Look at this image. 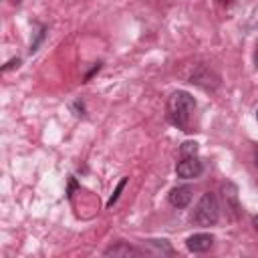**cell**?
I'll return each instance as SVG.
<instances>
[{"label": "cell", "mask_w": 258, "mask_h": 258, "mask_svg": "<svg viewBox=\"0 0 258 258\" xmlns=\"http://www.w3.org/2000/svg\"><path fill=\"white\" fill-rule=\"evenodd\" d=\"M103 258H145V256L135 246H131L127 242H117L105 250Z\"/></svg>", "instance_id": "obj_4"}, {"label": "cell", "mask_w": 258, "mask_h": 258, "mask_svg": "<svg viewBox=\"0 0 258 258\" xmlns=\"http://www.w3.org/2000/svg\"><path fill=\"white\" fill-rule=\"evenodd\" d=\"M179 155H181V157H196V155H198V143H196V141H185V143H181Z\"/></svg>", "instance_id": "obj_8"}, {"label": "cell", "mask_w": 258, "mask_h": 258, "mask_svg": "<svg viewBox=\"0 0 258 258\" xmlns=\"http://www.w3.org/2000/svg\"><path fill=\"white\" fill-rule=\"evenodd\" d=\"M202 171H204V165H202V161L198 159V155H196V157H181V159L177 161V165H175V173H177L179 177H183V179L200 177Z\"/></svg>", "instance_id": "obj_3"}, {"label": "cell", "mask_w": 258, "mask_h": 258, "mask_svg": "<svg viewBox=\"0 0 258 258\" xmlns=\"http://www.w3.org/2000/svg\"><path fill=\"white\" fill-rule=\"evenodd\" d=\"M256 119H258V109H256Z\"/></svg>", "instance_id": "obj_13"}, {"label": "cell", "mask_w": 258, "mask_h": 258, "mask_svg": "<svg viewBox=\"0 0 258 258\" xmlns=\"http://www.w3.org/2000/svg\"><path fill=\"white\" fill-rule=\"evenodd\" d=\"M222 200H224V204H226V208H230L234 214L240 210L238 208V187L234 185V183H224L222 185Z\"/></svg>", "instance_id": "obj_7"}, {"label": "cell", "mask_w": 258, "mask_h": 258, "mask_svg": "<svg viewBox=\"0 0 258 258\" xmlns=\"http://www.w3.org/2000/svg\"><path fill=\"white\" fill-rule=\"evenodd\" d=\"M252 226H254V230L258 232V216H254V218H252Z\"/></svg>", "instance_id": "obj_11"}, {"label": "cell", "mask_w": 258, "mask_h": 258, "mask_svg": "<svg viewBox=\"0 0 258 258\" xmlns=\"http://www.w3.org/2000/svg\"><path fill=\"white\" fill-rule=\"evenodd\" d=\"M212 244H214V236H212V234H206V232H202V234H194V236H189V238L185 240L187 250L198 252V254L210 250Z\"/></svg>", "instance_id": "obj_5"}, {"label": "cell", "mask_w": 258, "mask_h": 258, "mask_svg": "<svg viewBox=\"0 0 258 258\" xmlns=\"http://www.w3.org/2000/svg\"><path fill=\"white\" fill-rule=\"evenodd\" d=\"M125 183H127V177H123L121 181H119V185H117V189H115V194L111 196V200H109V206H113L115 202H117V198H119V194H121V189L125 187Z\"/></svg>", "instance_id": "obj_9"}, {"label": "cell", "mask_w": 258, "mask_h": 258, "mask_svg": "<svg viewBox=\"0 0 258 258\" xmlns=\"http://www.w3.org/2000/svg\"><path fill=\"white\" fill-rule=\"evenodd\" d=\"M218 218H220L218 200H216L214 194L206 191L200 198V202L194 208V212H191V222H196L198 226H214L218 222Z\"/></svg>", "instance_id": "obj_2"}, {"label": "cell", "mask_w": 258, "mask_h": 258, "mask_svg": "<svg viewBox=\"0 0 258 258\" xmlns=\"http://www.w3.org/2000/svg\"><path fill=\"white\" fill-rule=\"evenodd\" d=\"M169 204L173 208H185L189 202H191V187L189 185H179V187H173L167 196Z\"/></svg>", "instance_id": "obj_6"}, {"label": "cell", "mask_w": 258, "mask_h": 258, "mask_svg": "<svg viewBox=\"0 0 258 258\" xmlns=\"http://www.w3.org/2000/svg\"><path fill=\"white\" fill-rule=\"evenodd\" d=\"M254 67L258 71V42H256V48H254Z\"/></svg>", "instance_id": "obj_10"}, {"label": "cell", "mask_w": 258, "mask_h": 258, "mask_svg": "<svg viewBox=\"0 0 258 258\" xmlns=\"http://www.w3.org/2000/svg\"><path fill=\"white\" fill-rule=\"evenodd\" d=\"M194 111H196V99L187 91H175V93H171V97L167 101V117H169V121L177 129L191 131L189 129V121H191Z\"/></svg>", "instance_id": "obj_1"}, {"label": "cell", "mask_w": 258, "mask_h": 258, "mask_svg": "<svg viewBox=\"0 0 258 258\" xmlns=\"http://www.w3.org/2000/svg\"><path fill=\"white\" fill-rule=\"evenodd\" d=\"M254 161H256V165H258V145H256V149H254Z\"/></svg>", "instance_id": "obj_12"}]
</instances>
